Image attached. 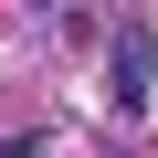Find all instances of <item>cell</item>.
Wrapping results in <instances>:
<instances>
[{"mask_svg": "<svg viewBox=\"0 0 158 158\" xmlns=\"http://www.w3.org/2000/svg\"><path fill=\"white\" fill-rule=\"evenodd\" d=\"M116 95H127V106L148 95V42H137V32H127V53H116Z\"/></svg>", "mask_w": 158, "mask_h": 158, "instance_id": "6da1fadb", "label": "cell"}]
</instances>
